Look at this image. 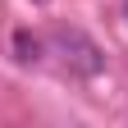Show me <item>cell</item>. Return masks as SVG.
Wrapping results in <instances>:
<instances>
[{
    "label": "cell",
    "instance_id": "6da1fadb",
    "mask_svg": "<svg viewBox=\"0 0 128 128\" xmlns=\"http://www.w3.org/2000/svg\"><path fill=\"white\" fill-rule=\"evenodd\" d=\"M55 50H60V60L69 64L73 73H82V78H96L105 69L101 46H96L87 32H78V28H55Z\"/></svg>",
    "mask_w": 128,
    "mask_h": 128
},
{
    "label": "cell",
    "instance_id": "7a4b0ae2",
    "mask_svg": "<svg viewBox=\"0 0 128 128\" xmlns=\"http://www.w3.org/2000/svg\"><path fill=\"white\" fill-rule=\"evenodd\" d=\"M14 60H18V64L41 60V41L32 37V32H14Z\"/></svg>",
    "mask_w": 128,
    "mask_h": 128
},
{
    "label": "cell",
    "instance_id": "3957f363",
    "mask_svg": "<svg viewBox=\"0 0 128 128\" xmlns=\"http://www.w3.org/2000/svg\"><path fill=\"white\" fill-rule=\"evenodd\" d=\"M32 5H50V0H32Z\"/></svg>",
    "mask_w": 128,
    "mask_h": 128
},
{
    "label": "cell",
    "instance_id": "277c9868",
    "mask_svg": "<svg viewBox=\"0 0 128 128\" xmlns=\"http://www.w3.org/2000/svg\"><path fill=\"white\" fill-rule=\"evenodd\" d=\"M124 18H128V0H124Z\"/></svg>",
    "mask_w": 128,
    "mask_h": 128
}]
</instances>
